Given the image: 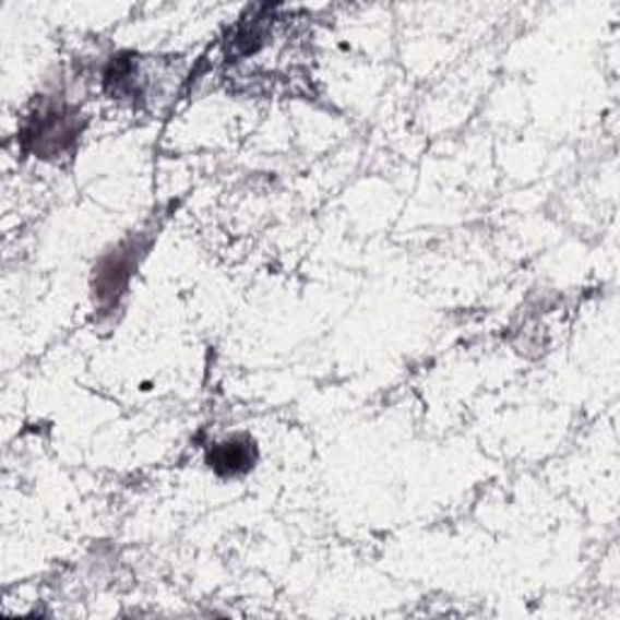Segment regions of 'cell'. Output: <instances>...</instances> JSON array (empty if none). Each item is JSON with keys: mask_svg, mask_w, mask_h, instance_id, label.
I'll list each match as a JSON object with an SVG mask.
<instances>
[{"mask_svg": "<svg viewBox=\"0 0 620 620\" xmlns=\"http://www.w3.org/2000/svg\"><path fill=\"white\" fill-rule=\"evenodd\" d=\"M254 463V441L248 437H233L220 441L208 451V465L212 470L230 478V475H242L252 468Z\"/></svg>", "mask_w": 620, "mask_h": 620, "instance_id": "obj_1", "label": "cell"}]
</instances>
